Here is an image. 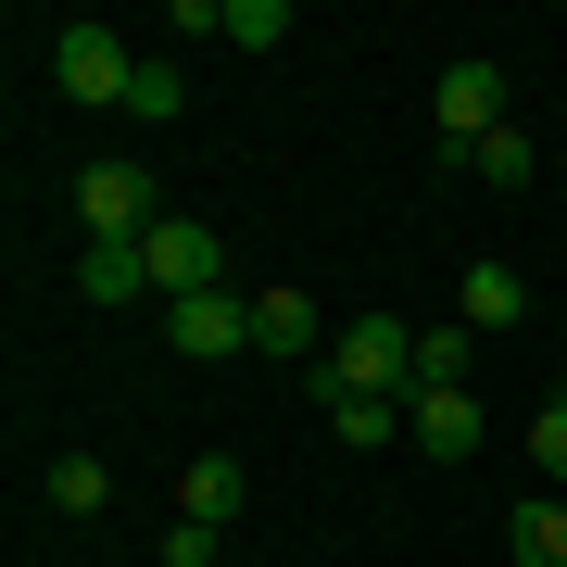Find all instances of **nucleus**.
I'll use <instances>...</instances> for the list:
<instances>
[{"label": "nucleus", "mask_w": 567, "mask_h": 567, "mask_svg": "<svg viewBox=\"0 0 567 567\" xmlns=\"http://www.w3.org/2000/svg\"><path fill=\"white\" fill-rule=\"evenodd\" d=\"M290 39V0H227V51H278Z\"/></svg>", "instance_id": "nucleus-17"}, {"label": "nucleus", "mask_w": 567, "mask_h": 567, "mask_svg": "<svg viewBox=\"0 0 567 567\" xmlns=\"http://www.w3.org/2000/svg\"><path fill=\"white\" fill-rule=\"evenodd\" d=\"M152 555H164V567H215V555H227V529H215V517H164V543H152Z\"/></svg>", "instance_id": "nucleus-18"}, {"label": "nucleus", "mask_w": 567, "mask_h": 567, "mask_svg": "<svg viewBox=\"0 0 567 567\" xmlns=\"http://www.w3.org/2000/svg\"><path fill=\"white\" fill-rule=\"evenodd\" d=\"M492 126H517V114H505V63H492V51H454L442 76H429V152L466 164Z\"/></svg>", "instance_id": "nucleus-1"}, {"label": "nucleus", "mask_w": 567, "mask_h": 567, "mask_svg": "<svg viewBox=\"0 0 567 567\" xmlns=\"http://www.w3.org/2000/svg\"><path fill=\"white\" fill-rule=\"evenodd\" d=\"M529 466H543V492H567V404L529 416Z\"/></svg>", "instance_id": "nucleus-19"}, {"label": "nucleus", "mask_w": 567, "mask_h": 567, "mask_svg": "<svg viewBox=\"0 0 567 567\" xmlns=\"http://www.w3.org/2000/svg\"><path fill=\"white\" fill-rule=\"evenodd\" d=\"M76 290H89V303H164L140 240H89V252H76Z\"/></svg>", "instance_id": "nucleus-10"}, {"label": "nucleus", "mask_w": 567, "mask_h": 567, "mask_svg": "<svg viewBox=\"0 0 567 567\" xmlns=\"http://www.w3.org/2000/svg\"><path fill=\"white\" fill-rule=\"evenodd\" d=\"M164 316V353L215 365V353H252V290H189V303H152Z\"/></svg>", "instance_id": "nucleus-5"}, {"label": "nucleus", "mask_w": 567, "mask_h": 567, "mask_svg": "<svg viewBox=\"0 0 567 567\" xmlns=\"http://www.w3.org/2000/svg\"><path fill=\"white\" fill-rule=\"evenodd\" d=\"M140 252H152V290H164V303H189V290H227V240H215L203 215H164Z\"/></svg>", "instance_id": "nucleus-6"}, {"label": "nucleus", "mask_w": 567, "mask_h": 567, "mask_svg": "<svg viewBox=\"0 0 567 567\" xmlns=\"http://www.w3.org/2000/svg\"><path fill=\"white\" fill-rule=\"evenodd\" d=\"M316 391H416V328L404 316H353L341 341H328Z\"/></svg>", "instance_id": "nucleus-3"}, {"label": "nucleus", "mask_w": 567, "mask_h": 567, "mask_svg": "<svg viewBox=\"0 0 567 567\" xmlns=\"http://www.w3.org/2000/svg\"><path fill=\"white\" fill-rule=\"evenodd\" d=\"M252 353H303V365H328V316L303 303V290H252Z\"/></svg>", "instance_id": "nucleus-9"}, {"label": "nucleus", "mask_w": 567, "mask_h": 567, "mask_svg": "<svg viewBox=\"0 0 567 567\" xmlns=\"http://www.w3.org/2000/svg\"><path fill=\"white\" fill-rule=\"evenodd\" d=\"M466 177H492V189H529V126H492V140L466 152Z\"/></svg>", "instance_id": "nucleus-16"}, {"label": "nucleus", "mask_w": 567, "mask_h": 567, "mask_svg": "<svg viewBox=\"0 0 567 567\" xmlns=\"http://www.w3.org/2000/svg\"><path fill=\"white\" fill-rule=\"evenodd\" d=\"M454 328H480V341H505V328H529V278H517L505 252H480V265L454 278Z\"/></svg>", "instance_id": "nucleus-8"}, {"label": "nucleus", "mask_w": 567, "mask_h": 567, "mask_svg": "<svg viewBox=\"0 0 567 567\" xmlns=\"http://www.w3.org/2000/svg\"><path fill=\"white\" fill-rule=\"evenodd\" d=\"M240 492H252L240 454H189V466H177V517H215V529H227V517H240Z\"/></svg>", "instance_id": "nucleus-13"}, {"label": "nucleus", "mask_w": 567, "mask_h": 567, "mask_svg": "<svg viewBox=\"0 0 567 567\" xmlns=\"http://www.w3.org/2000/svg\"><path fill=\"white\" fill-rule=\"evenodd\" d=\"M328 442H404V391H316Z\"/></svg>", "instance_id": "nucleus-12"}, {"label": "nucleus", "mask_w": 567, "mask_h": 567, "mask_svg": "<svg viewBox=\"0 0 567 567\" xmlns=\"http://www.w3.org/2000/svg\"><path fill=\"white\" fill-rule=\"evenodd\" d=\"M404 442H429V466H466V454H480L492 442V416H480V391H404Z\"/></svg>", "instance_id": "nucleus-7"}, {"label": "nucleus", "mask_w": 567, "mask_h": 567, "mask_svg": "<svg viewBox=\"0 0 567 567\" xmlns=\"http://www.w3.org/2000/svg\"><path fill=\"white\" fill-rule=\"evenodd\" d=\"M505 555H517V567H567V492H517Z\"/></svg>", "instance_id": "nucleus-11"}, {"label": "nucleus", "mask_w": 567, "mask_h": 567, "mask_svg": "<svg viewBox=\"0 0 567 567\" xmlns=\"http://www.w3.org/2000/svg\"><path fill=\"white\" fill-rule=\"evenodd\" d=\"M51 89L63 102H89V114H126V89H140V51L114 39V25H51Z\"/></svg>", "instance_id": "nucleus-2"}, {"label": "nucleus", "mask_w": 567, "mask_h": 567, "mask_svg": "<svg viewBox=\"0 0 567 567\" xmlns=\"http://www.w3.org/2000/svg\"><path fill=\"white\" fill-rule=\"evenodd\" d=\"M126 114H140V126H177V114H189V76H177L164 51H140V89H126Z\"/></svg>", "instance_id": "nucleus-15"}, {"label": "nucleus", "mask_w": 567, "mask_h": 567, "mask_svg": "<svg viewBox=\"0 0 567 567\" xmlns=\"http://www.w3.org/2000/svg\"><path fill=\"white\" fill-rule=\"evenodd\" d=\"M39 492H51V517H102V505H114V466H102V454H51Z\"/></svg>", "instance_id": "nucleus-14"}, {"label": "nucleus", "mask_w": 567, "mask_h": 567, "mask_svg": "<svg viewBox=\"0 0 567 567\" xmlns=\"http://www.w3.org/2000/svg\"><path fill=\"white\" fill-rule=\"evenodd\" d=\"M76 227H89V240H152V227H164L152 164H89V177H76Z\"/></svg>", "instance_id": "nucleus-4"}]
</instances>
